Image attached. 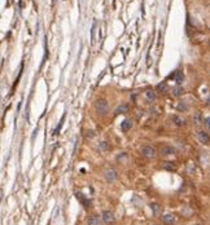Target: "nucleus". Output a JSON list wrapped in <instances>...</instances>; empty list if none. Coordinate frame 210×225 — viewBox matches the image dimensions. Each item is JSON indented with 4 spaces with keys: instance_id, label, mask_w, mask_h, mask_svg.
<instances>
[{
    "instance_id": "nucleus-1",
    "label": "nucleus",
    "mask_w": 210,
    "mask_h": 225,
    "mask_svg": "<svg viewBox=\"0 0 210 225\" xmlns=\"http://www.w3.org/2000/svg\"><path fill=\"white\" fill-rule=\"evenodd\" d=\"M95 109H96V111H98L100 115H107L108 111H109V105H108L107 100L99 98L98 101L95 102Z\"/></svg>"
},
{
    "instance_id": "nucleus-2",
    "label": "nucleus",
    "mask_w": 210,
    "mask_h": 225,
    "mask_svg": "<svg viewBox=\"0 0 210 225\" xmlns=\"http://www.w3.org/2000/svg\"><path fill=\"white\" fill-rule=\"evenodd\" d=\"M143 155L147 159H153L156 157V149L151 145H147L143 148Z\"/></svg>"
},
{
    "instance_id": "nucleus-3",
    "label": "nucleus",
    "mask_w": 210,
    "mask_h": 225,
    "mask_svg": "<svg viewBox=\"0 0 210 225\" xmlns=\"http://www.w3.org/2000/svg\"><path fill=\"white\" fill-rule=\"evenodd\" d=\"M105 180L108 181V183H113V181H116L118 179V174H117V171L116 170H113V168H109L105 171Z\"/></svg>"
},
{
    "instance_id": "nucleus-4",
    "label": "nucleus",
    "mask_w": 210,
    "mask_h": 225,
    "mask_svg": "<svg viewBox=\"0 0 210 225\" xmlns=\"http://www.w3.org/2000/svg\"><path fill=\"white\" fill-rule=\"evenodd\" d=\"M197 138L201 144L204 145H210V136L209 133H206L205 131H198L197 132Z\"/></svg>"
},
{
    "instance_id": "nucleus-5",
    "label": "nucleus",
    "mask_w": 210,
    "mask_h": 225,
    "mask_svg": "<svg viewBox=\"0 0 210 225\" xmlns=\"http://www.w3.org/2000/svg\"><path fill=\"white\" fill-rule=\"evenodd\" d=\"M101 218H102L104 223H107V224H113V223L116 221V218H114V215H113V212H110V211H108V210L102 212Z\"/></svg>"
},
{
    "instance_id": "nucleus-6",
    "label": "nucleus",
    "mask_w": 210,
    "mask_h": 225,
    "mask_svg": "<svg viewBox=\"0 0 210 225\" xmlns=\"http://www.w3.org/2000/svg\"><path fill=\"white\" fill-rule=\"evenodd\" d=\"M175 153H177L175 148H172V146H170V145H165V146H162V149H161V154L162 155H172Z\"/></svg>"
},
{
    "instance_id": "nucleus-7",
    "label": "nucleus",
    "mask_w": 210,
    "mask_h": 225,
    "mask_svg": "<svg viewBox=\"0 0 210 225\" xmlns=\"http://www.w3.org/2000/svg\"><path fill=\"white\" fill-rule=\"evenodd\" d=\"M144 96H145L147 102H149V103H152V102L156 101V93H154V91H152V89L145 91V92H144Z\"/></svg>"
},
{
    "instance_id": "nucleus-8",
    "label": "nucleus",
    "mask_w": 210,
    "mask_h": 225,
    "mask_svg": "<svg viewBox=\"0 0 210 225\" xmlns=\"http://www.w3.org/2000/svg\"><path fill=\"white\" fill-rule=\"evenodd\" d=\"M131 128H132V120H131V119H125L123 122L121 123V129H122L123 132L130 131Z\"/></svg>"
},
{
    "instance_id": "nucleus-9",
    "label": "nucleus",
    "mask_w": 210,
    "mask_h": 225,
    "mask_svg": "<svg viewBox=\"0 0 210 225\" xmlns=\"http://www.w3.org/2000/svg\"><path fill=\"white\" fill-rule=\"evenodd\" d=\"M102 218L100 219V216L98 215H93L88 219V225H102Z\"/></svg>"
},
{
    "instance_id": "nucleus-10",
    "label": "nucleus",
    "mask_w": 210,
    "mask_h": 225,
    "mask_svg": "<svg viewBox=\"0 0 210 225\" xmlns=\"http://www.w3.org/2000/svg\"><path fill=\"white\" fill-rule=\"evenodd\" d=\"M171 78H174L177 84H182L184 80V74H183V71H175V74H172Z\"/></svg>"
},
{
    "instance_id": "nucleus-11",
    "label": "nucleus",
    "mask_w": 210,
    "mask_h": 225,
    "mask_svg": "<svg viewBox=\"0 0 210 225\" xmlns=\"http://www.w3.org/2000/svg\"><path fill=\"white\" fill-rule=\"evenodd\" d=\"M172 120H174V123L177 127H183V126H186V119L184 118H182L179 115H174L172 117Z\"/></svg>"
},
{
    "instance_id": "nucleus-12",
    "label": "nucleus",
    "mask_w": 210,
    "mask_h": 225,
    "mask_svg": "<svg viewBox=\"0 0 210 225\" xmlns=\"http://www.w3.org/2000/svg\"><path fill=\"white\" fill-rule=\"evenodd\" d=\"M162 220H163V223H165V224H168V225H172V224H175V221H177V219H175V216H174V215H171V213L165 215L163 218H162Z\"/></svg>"
},
{
    "instance_id": "nucleus-13",
    "label": "nucleus",
    "mask_w": 210,
    "mask_h": 225,
    "mask_svg": "<svg viewBox=\"0 0 210 225\" xmlns=\"http://www.w3.org/2000/svg\"><path fill=\"white\" fill-rule=\"evenodd\" d=\"M127 111H128V105H126V103H122L121 106L117 108L116 114H126Z\"/></svg>"
},
{
    "instance_id": "nucleus-14",
    "label": "nucleus",
    "mask_w": 210,
    "mask_h": 225,
    "mask_svg": "<svg viewBox=\"0 0 210 225\" xmlns=\"http://www.w3.org/2000/svg\"><path fill=\"white\" fill-rule=\"evenodd\" d=\"M151 210L153 211L154 215H160L162 212V207L160 204H157V203H152L151 204Z\"/></svg>"
},
{
    "instance_id": "nucleus-15",
    "label": "nucleus",
    "mask_w": 210,
    "mask_h": 225,
    "mask_svg": "<svg viewBox=\"0 0 210 225\" xmlns=\"http://www.w3.org/2000/svg\"><path fill=\"white\" fill-rule=\"evenodd\" d=\"M183 92H184V91H183V88L180 87V85H178V87L172 88V92H171V93H172V96L179 97V96H182V94H183Z\"/></svg>"
},
{
    "instance_id": "nucleus-16",
    "label": "nucleus",
    "mask_w": 210,
    "mask_h": 225,
    "mask_svg": "<svg viewBox=\"0 0 210 225\" xmlns=\"http://www.w3.org/2000/svg\"><path fill=\"white\" fill-rule=\"evenodd\" d=\"M193 123H195L196 126H200L201 123H202V119H201V113H200V111H197L196 114L193 115Z\"/></svg>"
},
{
    "instance_id": "nucleus-17",
    "label": "nucleus",
    "mask_w": 210,
    "mask_h": 225,
    "mask_svg": "<svg viewBox=\"0 0 210 225\" xmlns=\"http://www.w3.org/2000/svg\"><path fill=\"white\" fill-rule=\"evenodd\" d=\"M157 91L162 92V93L168 91V84H166V82H162V83H160L158 85H157Z\"/></svg>"
},
{
    "instance_id": "nucleus-18",
    "label": "nucleus",
    "mask_w": 210,
    "mask_h": 225,
    "mask_svg": "<svg viewBox=\"0 0 210 225\" xmlns=\"http://www.w3.org/2000/svg\"><path fill=\"white\" fill-rule=\"evenodd\" d=\"M165 170H168V171H174L175 170V164L174 163H170V162H166L163 163V166H162Z\"/></svg>"
},
{
    "instance_id": "nucleus-19",
    "label": "nucleus",
    "mask_w": 210,
    "mask_h": 225,
    "mask_svg": "<svg viewBox=\"0 0 210 225\" xmlns=\"http://www.w3.org/2000/svg\"><path fill=\"white\" fill-rule=\"evenodd\" d=\"M77 198H78V199H81V202H82V203H83V204H84L86 207H90V204H91V202H88V201H86V199H84V198L82 197V194H79V193H78V194H77Z\"/></svg>"
},
{
    "instance_id": "nucleus-20",
    "label": "nucleus",
    "mask_w": 210,
    "mask_h": 225,
    "mask_svg": "<svg viewBox=\"0 0 210 225\" xmlns=\"http://www.w3.org/2000/svg\"><path fill=\"white\" fill-rule=\"evenodd\" d=\"M177 109H178L179 111H186V110L188 109V106H187V103H186V102H179V103H178V106H177Z\"/></svg>"
},
{
    "instance_id": "nucleus-21",
    "label": "nucleus",
    "mask_w": 210,
    "mask_h": 225,
    "mask_svg": "<svg viewBox=\"0 0 210 225\" xmlns=\"http://www.w3.org/2000/svg\"><path fill=\"white\" fill-rule=\"evenodd\" d=\"M204 124H205V127H206L208 129H210V117H208V118L204 119Z\"/></svg>"
},
{
    "instance_id": "nucleus-22",
    "label": "nucleus",
    "mask_w": 210,
    "mask_h": 225,
    "mask_svg": "<svg viewBox=\"0 0 210 225\" xmlns=\"http://www.w3.org/2000/svg\"><path fill=\"white\" fill-rule=\"evenodd\" d=\"M107 148H108L107 142H104V141H102V142H100V145H99V149H101V150H105Z\"/></svg>"
},
{
    "instance_id": "nucleus-23",
    "label": "nucleus",
    "mask_w": 210,
    "mask_h": 225,
    "mask_svg": "<svg viewBox=\"0 0 210 225\" xmlns=\"http://www.w3.org/2000/svg\"><path fill=\"white\" fill-rule=\"evenodd\" d=\"M95 136V132L93 131H88L87 132V137H93Z\"/></svg>"
},
{
    "instance_id": "nucleus-24",
    "label": "nucleus",
    "mask_w": 210,
    "mask_h": 225,
    "mask_svg": "<svg viewBox=\"0 0 210 225\" xmlns=\"http://www.w3.org/2000/svg\"><path fill=\"white\" fill-rule=\"evenodd\" d=\"M208 102H209V103H210V97H209V98H208Z\"/></svg>"
}]
</instances>
